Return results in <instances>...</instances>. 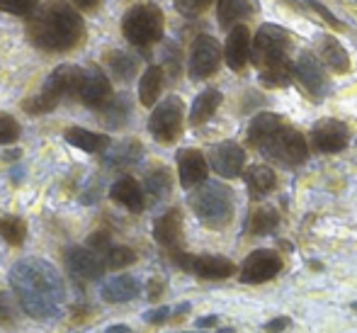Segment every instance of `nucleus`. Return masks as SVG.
I'll list each match as a JSON object with an SVG mask.
<instances>
[{
    "mask_svg": "<svg viewBox=\"0 0 357 333\" xmlns=\"http://www.w3.org/2000/svg\"><path fill=\"white\" fill-rule=\"evenodd\" d=\"M221 61V47L214 37L209 34H199L192 42V52H190V78L204 80L219 68Z\"/></svg>",
    "mask_w": 357,
    "mask_h": 333,
    "instance_id": "f8f14e48",
    "label": "nucleus"
},
{
    "mask_svg": "<svg viewBox=\"0 0 357 333\" xmlns=\"http://www.w3.org/2000/svg\"><path fill=\"white\" fill-rule=\"evenodd\" d=\"M20 139V122L10 114L0 112V144H15Z\"/></svg>",
    "mask_w": 357,
    "mask_h": 333,
    "instance_id": "e433bc0d",
    "label": "nucleus"
},
{
    "mask_svg": "<svg viewBox=\"0 0 357 333\" xmlns=\"http://www.w3.org/2000/svg\"><path fill=\"white\" fill-rule=\"evenodd\" d=\"M294 64L289 59H278V61L268 64V66L260 68V80H263L268 88H284L294 80Z\"/></svg>",
    "mask_w": 357,
    "mask_h": 333,
    "instance_id": "393cba45",
    "label": "nucleus"
},
{
    "mask_svg": "<svg viewBox=\"0 0 357 333\" xmlns=\"http://www.w3.org/2000/svg\"><path fill=\"white\" fill-rule=\"evenodd\" d=\"M78 98H80V103H83L85 108L105 110L114 100L112 83H109V78L98 66L83 68V80H80Z\"/></svg>",
    "mask_w": 357,
    "mask_h": 333,
    "instance_id": "9d476101",
    "label": "nucleus"
},
{
    "mask_svg": "<svg viewBox=\"0 0 357 333\" xmlns=\"http://www.w3.org/2000/svg\"><path fill=\"white\" fill-rule=\"evenodd\" d=\"M284 124V119L280 114H273V112H260L258 117H253L248 127V141L253 146H260L270 134H275L280 127Z\"/></svg>",
    "mask_w": 357,
    "mask_h": 333,
    "instance_id": "bb28decb",
    "label": "nucleus"
},
{
    "mask_svg": "<svg viewBox=\"0 0 357 333\" xmlns=\"http://www.w3.org/2000/svg\"><path fill=\"white\" fill-rule=\"evenodd\" d=\"M102 117H105V124H109V127H119V124H124V119L129 117L127 98H114L112 103L102 110Z\"/></svg>",
    "mask_w": 357,
    "mask_h": 333,
    "instance_id": "f704fd0d",
    "label": "nucleus"
},
{
    "mask_svg": "<svg viewBox=\"0 0 357 333\" xmlns=\"http://www.w3.org/2000/svg\"><path fill=\"white\" fill-rule=\"evenodd\" d=\"M289 324H291V321L287 319V316H278V319H273V321H268V324H265V331H268V333H282L284 329H289Z\"/></svg>",
    "mask_w": 357,
    "mask_h": 333,
    "instance_id": "c03bdc74",
    "label": "nucleus"
},
{
    "mask_svg": "<svg viewBox=\"0 0 357 333\" xmlns=\"http://www.w3.org/2000/svg\"><path fill=\"white\" fill-rule=\"evenodd\" d=\"M258 149L270 161H278L280 165H287V168H296V165H301L309 158L306 139L296 129L287 127V124H282L275 134H270Z\"/></svg>",
    "mask_w": 357,
    "mask_h": 333,
    "instance_id": "423d86ee",
    "label": "nucleus"
},
{
    "mask_svg": "<svg viewBox=\"0 0 357 333\" xmlns=\"http://www.w3.org/2000/svg\"><path fill=\"white\" fill-rule=\"evenodd\" d=\"M160 88H163V68L149 66L144 71L142 80H139V100H142V105L153 108L160 95Z\"/></svg>",
    "mask_w": 357,
    "mask_h": 333,
    "instance_id": "a878e982",
    "label": "nucleus"
},
{
    "mask_svg": "<svg viewBox=\"0 0 357 333\" xmlns=\"http://www.w3.org/2000/svg\"><path fill=\"white\" fill-rule=\"evenodd\" d=\"M66 263H68V270L73 275L83 277V280H98V277L105 275L107 270V258L100 253H95L93 249H68L66 251Z\"/></svg>",
    "mask_w": 357,
    "mask_h": 333,
    "instance_id": "2eb2a0df",
    "label": "nucleus"
},
{
    "mask_svg": "<svg viewBox=\"0 0 357 333\" xmlns=\"http://www.w3.org/2000/svg\"><path fill=\"white\" fill-rule=\"evenodd\" d=\"M63 139L68 141L75 149L85 151V154H100V151L109 149V136L107 134H98V132H90V129L83 127H68Z\"/></svg>",
    "mask_w": 357,
    "mask_h": 333,
    "instance_id": "5701e85b",
    "label": "nucleus"
},
{
    "mask_svg": "<svg viewBox=\"0 0 357 333\" xmlns=\"http://www.w3.org/2000/svg\"><path fill=\"white\" fill-rule=\"evenodd\" d=\"M10 285L24 314L34 319L56 316L66 299V287L56 267L42 258H24L10 270Z\"/></svg>",
    "mask_w": 357,
    "mask_h": 333,
    "instance_id": "f257e3e1",
    "label": "nucleus"
},
{
    "mask_svg": "<svg viewBox=\"0 0 357 333\" xmlns=\"http://www.w3.org/2000/svg\"><path fill=\"white\" fill-rule=\"evenodd\" d=\"M190 207L209 229H224L234 216V193L224 183H204L190 195Z\"/></svg>",
    "mask_w": 357,
    "mask_h": 333,
    "instance_id": "7ed1b4c3",
    "label": "nucleus"
},
{
    "mask_svg": "<svg viewBox=\"0 0 357 333\" xmlns=\"http://www.w3.org/2000/svg\"><path fill=\"white\" fill-rule=\"evenodd\" d=\"M287 47H289V34L280 24H263L255 32L253 44H250V61L258 68L268 66V64L278 61L287 57Z\"/></svg>",
    "mask_w": 357,
    "mask_h": 333,
    "instance_id": "0eeeda50",
    "label": "nucleus"
},
{
    "mask_svg": "<svg viewBox=\"0 0 357 333\" xmlns=\"http://www.w3.org/2000/svg\"><path fill=\"white\" fill-rule=\"evenodd\" d=\"M160 292H163V282H160V280H151L149 282V299H158V297H160Z\"/></svg>",
    "mask_w": 357,
    "mask_h": 333,
    "instance_id": "a18cd8bd",
    "label": "nucleus"
},
{
    "mask_svg": "<svg viewBox=\"0 0 357 333\" xmlns=\"http://www.w3.org/2000/svg\"><path fill=\"white\" fill-rule=\"evenodd\" d=\"M180 236H183V214L180 209H168L165 214H160L153 224V239L165 249L178 246Z\"/></svg>",
    "mask_w": 357,
    "mask_h": 333,
    "instance_id": "6ab92c4d",
    "label": "nucleus"
},
{
    "mask_svg": "<svg viewBox=\"0 0 357 333\" xmlns=\"http://www.w3.org/2000/svg\"><path fill=\"white\" fill-rule=\"evenodd\" d=\"M80 80H83V68L78 66H59L44 83L42 93L34 95V98H27L22 103V110L27 114H44L52 112L59 105L61 98H68V95H75L78 98L80 90Z\"/></svg>",
    "mask_w": 357,
    "mask_h": 333,
    "instance_id": "20e7f679",
    "label": "nucleus"
},
{
    "mask_svg": "<svg viewBox=\"0 0 357 333\" xmlns=\"http://www.w3.org/2000/svg\"><path fill=\"white\" fill-rule=\"evenodd\" d=\"M122 32L124 39L134 47H149V44L160 42V37H163V13L153 3L134 5L124 15Z\"/></svg>",
    "mask_w": 357,
    "mask_h": 333,
    "instance_id": "39448f33",
    "label": "nucleus"
},
{
    "mask_svg": "<svg viewBox=\"0 0 357 333\" xmlns=\"http://www.w3.org/2000/svg\"><path fill=\"white\" fill-rule=\"evenodd\" d=\"M109 195H112V200H114V202H119L122 207H127V209H129V212H134V214L144 212V205H146L144 188H142V185H139L134 178H129V175L119 178L117 183L112 185Z\"/></svg>",
    "mask_w": 357,
    "mask_h": 333,
    "instance_id": "aec40b11",
    "label": "nucleus"
},
{
    "mask_svg": "<svg viewBox=\"0 0 357 333\" xmlns=\"http://www.w3.org/2000/svg\"><path fill=\"white\" fill-rule=\"evenodd\" d=\"M216 324H219V316H214V314L204 316V319H197V329H212Z\"/></svg>",
    "mask_w": 357,
    "mask_h": 333,
    "instance_id": "de8ad7c7",
    "label": "nucleus"
},
{
    "mask_svg": "<svg viewBox=\"0 0 357 333\" xmlns=\"http://www.w3.org/2000/svg\"><path fill=\"white\" fill-rule=\"evenodd\" d=\"M0 236L10 246H22L24 239H27V224H24L22 216H5L0 221Z\"/></svg>",
    "mask_w": 357,
    "mask_h": 333,
    "instance_id": "72a5a7b5",
    "label": "nucleus"
},
{
    "mask_svg": "<svg viewBox=\"0 0 357 333\" xmlns=\"http://www.w3.org/2000/svg\"><path fill=\"white\" fill-rule=\"evenodd\" d=\"M105 61H107L109 71L114 73V78L132 80L134 75H137L139 61L132 57V54H127V52H109L107 57H105Z\"/></svg>",
    "mask_w": 357,
    "mask_h": 333,
    "instance_id": "2f4dec72",
    "label": "nucleus"
},
{
    "mask_svg": "<svg viewBox=\"0 0 357 333\" xmlns=\"http://www.w3.org/2000/svg\"><path fill=\"white\" fill-rule=\"evenodd\" d=\"M321 54H324V61L328 64L335 73H348L350 71V57L345 52V47L335 37H326L321 44Z\"/></svg>",
    "mask_w": 357,
    "mask_h": 333,
    "instance_id": "c85d7f7f",
    "label": "nucleus"
},
{
    "mask_svg": "<svg viewBox=\"0 0 357 333\" xmlns=\"http://www.w3.org/2000/svg\"><path fill=\"white\" fill-rule=\"evenodd\" d=\"M207 173H209L207 158L197 149H183L178 154V175L183 188L190 190L204 185L207 183Z\"/></svg>",
    "mask_w": 357,
    "mask_h": 333,
    "instance_id": "dca6fc26",
    "label": "nucleus"
},
{
    "mask_svg": "<svg viewBox=\"0 0 357 333\" xmlns=\"http://www.w3.org/2000/svg\"><path fill=\"white\" fill-rule=\"evenodd\" d=\"M209 165L221 178H238L245 165V151L236 141H221L209 149Z\"/></svg>",
    "mask_w": 357,
    "mask_h": 333,
    "instance_id": "4468645a",
    "label": "nucleus"
},
{
    "mask_svg": "<svg viewBox=\"0 0 357 333\" xmlns=\"http://www.w3.org/2000/svg\"><path fill=\"white\" fill-rule=\"evenodd\" d=\"M190 272H195L202 280H226L236 272V265L224 256H192Z\"/></svg>",
    "mask_w": 357,
    "mask_h": 333,
    "instance_id": "a211bd4d",
    "label": "nucleus"
},
{
    "mask_svg": "<svg viewBox=\"0 0 357 333\" xmlns=\"http://www.w3.org/2000/svg\"><path fill=\"white\" fill-rule=\"evenodd\" d=\"M353 309H355V311H357V302H355V304H353Z\"/></svg>",
    "mask_w": 357,
    "mask_h": 333,
    "instance_id": "3c124183",
    "label": "nucleus"
},
{
    "mask_svg": "<svg viewBox=\"0 0 357 333\" xmlns=\"http://www.w3.org/2000/svg\"><path fill=\"white\" fill-rule=\"evenodd\" d=\"M149 132L153 134L155 141L160 144H170L183 132V100L170 95L165 98L158 108L151 112L149 119Z\"/></svg>",
    "mask_w": 357,
    "mask_h": 333,
    "instance_id": "6e6552de",
    "label": "nucleus"
},
{
    "mask_svg": "<svg viewBox=\"0 0 357 333\" xmlns=\"http://www.w3.org/2000/svg\"><path fill=\"white\" fill-rule=\"evenodd\" d=\"M282 270V258L280 253L270 249H258L243 260L241 265V280L245 285H260V282H268L273 277H278V272Z\"/></svg>",
    "mask_w": 357,
    "mask_h": 333,
    "instance_id": "9b49d317",
    "label": "nucleus"
},
{
    "mask_svg": "<svg viewBox=\"0 0 357 333\" xmlns=\"http://www.w3.org/2000/svg\"><path fill=\"white\" fill-rule=\"evenodd\" d=\"M304 5H309V8H311V10H314V13H319V15H321V17H324V20H326V22H328V24H331V27H335V29H345V24H343V22H340V20H338V17H335V15H331V10H328V8H326V5H324V3H319V0H304Z\"/></svg>",
    "mask_w": 357,
    "mask_h": 333,
    "instance_id": "a19ab883",
    "label": "nucleus"
},
{
    "mask_svg": "<svg viewBox=\"0 0 357 333\" xmlns=\"http://www.w3.org/2000/svg\"><path fill=\"white\" fill-rule=\"evenodd\" d=\"M311 144L321 154H340L350 144V129L345 122L333 117L319 119L311 127Z\"/></svg>",
    "mask_w": 357,
    "mask_h": 333,
    "instance_id": "1a4fd4ad",
    "label": "nucleus"
},
{
    "mask_svg": "<svg viewBox=\"0 0 357 333\" xmlns=\"http://www.w3.org/2000/svg\"><path fill=\"white\" fill-rule=\"evenodd\" d=\"M139 292H142V285H139L137 277L117 275L105 282L100 295H102L105 302H129V299H137Z\"/></svg>",
    "mask_w": 357,
    "mask_h": 333,
    "instance_id": "412c9836",
    "label": "nucleus"
},
{
    "mask_svg": "<svg viewBox=\"0 0 357 333\" xmlns=\"http://www.w3.org/2000/svg\"><path fill=\"white\" fill-rule=\"evenodd\" d=\"M245 178V188H248L250 200H263L265 195H270L275 190V173L268 165H250L243 173Z\"/></svg>",
    "mask_w": 357,
    "mask_h": 333,
    "instance_id": "4be33fe9",
    "label": "nucleus"
},
{
    "mask_svg": "<svg viewBox=\"0 0 357 333\" xmlns=\"http://www.w3.org/2000/svg\"><path fill=\"white\" fill-rule=\"evenodd\" d=\"M71 3H73L78 10H95L100 3H102V0H71Z\"/></svg>",
    "mask_w": 357,
    "mask_h": 333,
    "instance_id": "49530a36",
    "label": "nucleus"
},
{
    "mask_svg": "<svg viewBox=\"0 0 357 333\" xmlns=\"http://www.w3.org/2000/svg\"><path fill=\"white\" fill-rule=\"evenodd\" d=\"M15 321V302L8 292H0V326H10Z\"/></svg>",
    "mask_w": 357,
    "mask_h": 333,
    "instance_id": "ea45409f",
    "label": "nucleus"
},
{
    "mask_svg": "<svg viewBox=\"0 0 357 333\" xmlns=\"http://www.w3.org/2000/svg\"><path fill=\"white\" fill-rule=\"evenodd\" d=\"M212 5V0H175L178 13H183L185 17H195V15L204 13Z\"/></svg>",
    "mask_w": 357,
    "mask_h": 333,
    "instance_id": "58836bf2",
    "label": "nucleus"
},
{
    "mask_svg": "<svg viewBox=\"0 0 357 333\" xmlns=\"http://www.w3.org/2000/svg\"><path fill=\"white\" fill-rule=\"evenodd\" d=\"M107 267H112V270H119V267H127L132 265L134 260H137V253H134L132 249H127V246H112V249L107 251Z\"/></svg>",
    "mask_w": 357,
    "mask_h": 333,
    "instance_id": "c9c22d12",
    "label": "nucleus"
},
{
    "mask_svg": "<svg viewBox=\"0 0 357 333\" xmlns=\"http://www.w3.org/2000/svg\"><path fill=\"white\" fill-rule=\"evenodd\" d=\"M250 15L248 0H219L216 5V20L224 29H234L236 22Z\"/></svg>",
    "mask_w": 357,
    "mask_h": 333,
    "instance_id": "cd10ccee",
    "label": "nucleus"
},
{
    "mask_svg": "<svg viewBox=\"0 0 357 333\" xmlns=\"http://www.w3.org/2000/svg\"><path fill=\"white\" fill-rule=\"evenodd\" d=\"M216 333H234V329H221V331H216Z\"/></svg>",
    "mask_w": 357,
    "mask_h": 333,
    "instance_id": "8fccbe9b",
    "label": "nucleus"
},
{
    "mask_svg": "<svg viewBox=\"0 0 357 333\" xmlns=\"http://www.w3.org/2000/svg\"><path fill=\"white\" fill-rule=\"evenodd\" d=\"M221 100L224 98H221L219 90H214V88L202 90V93L195 98L192 110H190V124H192V127H199V124L209 122V119L214 117L216 110H219Z\"/></svg>",
    "mask_w": 357,
    "mask_h": 333,
    "instance_id": "b1692460",
    "label": "nucleus"
},
{
    "mask_svg": "<svg viewBox=\"0 0 357 333\" xmlns=\"http://www.w3.org/2000/svg\"><path fill=\"white\" fill-rule=\"evenodd\" d=\"M88 249H93L95 253H100V256H107V251L112 249L109 236L105 234V231H95V234H90L88 236Z\"/></svg>",
    "mask_w": 357,
    "mask_h": 333,
    "instance_id": "79ce46f5",
    "label": "nucleus"
},
{
    "mask_svg": "<svg viewBox=\"0 0 357 333\" xmlns=\"http://www.w3.org/2000/svg\"><path fill=\"white\" fill-rule=\"evenodd\" d=\"M139 158H142V144H139L137 139H132L109 151L105 161H107V165H132V163H137Z\"/></svg>",
    "mask_w": 357,
    "mask_h": 333,
    "instance_id": "473e14b6",
    "label": "nucleus"
},
{
    "mask_svg": "<svg viewBox=\"0 0 357 333\" xmlns=\"http://www.w3.org/2000/svg\"><path fill=\"white\" fill-rule=\"evenodd\" d=\"M146 193H149V198L153 202H160L165 200L170 195V190H173V178H170V173L165 168H155L151 170L149 175H146Z\"/></svg>",
    "mask_w": 357,
    "mask_h": 333,
    "instance_id": "7c9ffc66",
    "label": "nucleus"
},
{
    "mask_svg": "<svg viewBox=\"0 0 357 333\" xmlns=\"http://www.w3.org/2000/svg\"><path fill=\"white\" fill-rule=\"evenodd\" d=\"M39 0H0V10L8 15H27L37 10Z\"/></svg>",
    "mask_w": 357,
    "mask_h": 333,
    "instance_id": "4c0bfd02",
    "label": "nucleus"
},
{
    "mask_svg": "<svg viewBox=\"0 0 357 333\" xmlns=\"http://www.w3.org/2000/svg\"><path fill=\"white\" fill-rule=\"evenodd\" d=\"M83 17L66 0H49L27 20V37L44 52H68L83 39Z\"/></svg>",
    "mask_w": 357,
    "mask_h": 333,
    "instance_id": "f03ea898",
    "label": "nucleus"
},
{
    "mask_svg": "<svg viewBox=\"0 0 357 333\" xmlns=\"http://www.w3.org/2000/svg\"><path fill=\"white\" fill-rule=\"evenodd\" d=\"M280 224V214L275 207H258V209L250 214V224H248V231L255 236H265V234H273Z\"/></svg>",
    "mask_w": 357,
    "mask_h": 333,
    "instance_id": "c756f323",
    "label": "nucleus"
},
{
    "mask_svg": "<svg viewBox=\"0 0 357 333\" xmlns=\"http://www.w3.org/2000/svg\"><path fill=\"white\" fill-rule=\"evenodd\" d=\"M250 44L253 42H250V32L245 24H236L229 32V39H226V47H224V59L231 71H241L248 64Z\"/></svg>",
    "mask_w": 357,
    "mask_h": 333,
    "instance_id": "f3484780",
    "label": "nucleus"
},
{
    "mask_svg": "<svg viewBox=\"0 0 357 333\" xmlns=\"http://www.w3.org/2000/svg\"><path fill=\"white\" fill-rule=\"evenodd\" d=\"M107 333H132V331H129V326H109Z\"/></svg>",
    "mask_w": 357,
    "mask_h": 333,
    "instance_id": "09e8293b",
    "label": "nucleus"
},
{
    "mask_svg": "<svg viewBox=\"0 0 357 333\" xmlns=\"http://www.w3.org/2000/svg\"><path fill=\"white\" fill-rule=\"evenodd\" d=\"M170 316V309L168 306H158V309H151L144 314V321L146 324H165Z\"/></svg>",
    "mask_w": 357,
    "mask_h": 333,
    "instance_id": "37998d69",
    "label": "nucleus"
},
{
    "mask_svg": "<svg viewBox=\"0 0 357 333\" xmlns=\"http://www.w3.org/2000/svg\"><path fill=\"white\" fill-rule=\"evenodd\" d=\"M294 75L314 100H321L326 93H328V75H326L321 61L311 52H304L299 59H296Z\"/></svg>",
    "mask_w": 357,
    "mask_h": 333,
    "instance_id": "ddd939ff",
    "label": "nucleus"
}]
</instances>
